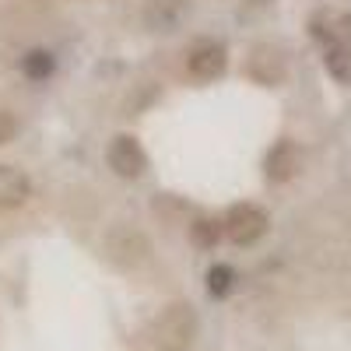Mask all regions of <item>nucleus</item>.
I'll return each mask as SVG.
<instances>
[{"mask_svg":"<svg viewBox=\"0 0 351 351\" xmlns=\"http://www.w3.org/2000/svg\"><path fill=\"white\" fill-rule=\"evenodd\" d=\"M225 49L215 46V43H204L190 53V74L197 81H215L218 74H225Z\"/></svg>","mask_w":351,"mask_h":351,"instance_id":"0eeeda50","label":"nucleus"},{"mask_svg":"<svg viewBox=\"0 0 351 351\" xmlns=\"http://www.w3.org/2000/svg\"><path fill=\"white\" fill-rule=\"evenodd\" d=\"M193 334H197V313L186 302H176L155 319L152 344L155 351H186L193 344Z\"/></svg>","mask_w":351,"mask_h":351,"instance_id":"f257e3e1","label":"nucleus"},{"mask_svg":"<svg viewBox=\"0 0 351 351\" xmlns=\"http://www.w3.org/2000/svg\"><path fill=\"white\" fill-rule=\"evenodd\" d=\"M221 228H225V236L236 246H250V243H256L263 232H267V215H263L256 204H236V208L225 215Z\"/></svg>","mask_w":351,"mask_h":351,"instance_id":"f03ea898","label":"nucleus"},{"mask_svg":"<svg viewBox=\"0 0 351 351\" xmlns=\"http://www.w3.org/2000/svg\"><path fill=\"white\" fill-rule=\"evenodd\" d=\"M32 193L28 176L14 165H0V208H21Z\"/></svg>","mask_w":351,"mask_h":351,"instance_id":"1a4fd4ad","label":"nucleus"},{"mask_svg":"<svg viewBox=\"0 0 351 351\" xmlns=\"http://www.w3.org/2000/svg\"><path fill=\"white\" fill-rule=\"evenodd\" d=\"M250 74L260 84H278L285 77V56L274 46H256L250 56Z\"/></svg>","mask_w":351,"mask_h":351,"instance_id":"6e6552de","label":"nucleus"},{"mask_svg":"<svg viewBox=\"0 0 351 351\" xmlns=\"http://www.w3.org/2000/svg\"><path fill=\"white\" fill-rule=\"evenodd\" d=\"M21 71L28 74V77H49L53 74V56L46 53V49H36V53H28L25 60H21Z\"/></svg>","mask_w":351,"mask_h":351,"instance_id":"9d476101","label":"nucleus"},{"mask_svg":"<svg viewBox=\"0 0 351 351\" xmlns=\"http://www.w3.org/2000/svg\"><path fill=\"white\" fill-rule=\"evenodd\" d=\"M208 288H211V295H225V291L232 288V267H225V263L211 267V274H208Z\"/></svg>","mask_w":351,"mask_h":351,"instance_id":"ddd939ff","label":"nucleus"},{"mask_svg":"<svg viewBox=\"0 0 351 351\" xmlns=\"http://www.w3.org/2000/svg\"><path fill=\"white\" fill-rule=\"evenodd\" d=\"M183 18H186V0H152L148 11H144V21L155 32H176Z\"/></svg>","mask_w":351,"mask_h":351,"instance_id":"423d86ee","label":"nucleus"},{"mask_svg":"<svg viewBox=\"0 0 351 351\" xmlns=\"http://www.w3.org/2000/svg\"><path fill=\"white\" fill-rule=\"evenodd\" d=\"M190 232H193V243L197 246H204V250H211V246H218V239H221V225L218 221H208V218H200L197 225H190Z\"/></svg>","mask_w":351,"mask_h":351,"instance_id":"9b49d317","label":"nucleus"},{"mask_svg":"<svg viewBox=\"0 0 351 351\" xmlns=\"http://www.w3.org/2000/svg\"><path fill=\"white\" fill-rule=\"evenodd\" d=\"M109 169L116 176H123V180H137V176L148 169V155H144V148L137 144V137H116L109 144Z\"/></svg>","mask_w":351,"mask_h":351,"instance_id":"7ed1b4c3","label":"nucleus"},{"mask_svg":"<svg viewBox=\"0 0 351 351\" xmlns=\"http://www.w3.org/2000/svg\"><path fill=\"white\" fill-rule=\"evenodd\" d=\"M299 148L291 141H278L274 148H271V155H267V180L271 183H285V180H291V176L299 172Z\"/></svg>","mask_w":351,"mask_h":351,"instance_id":"39448f33","label":"nucleus"},{"mask_svg":"<svg viewBox=\"0 0 351 351\" xmlns=\"http://www.w3.org/2000/svg\"><path fill=\"white\" fill-rule=\"evenodd\" d=\"M327 67L334 71V77H337V81H348V77H351V64H348V53H344L341 46H330V53H327Z\"/></svg>","mask_w":351,"mask_h":351,"instance_id":"f8f14e48","label":"nucleus"},{"mask_svg":"<svg viewBox=\"0 0 351 351\" xmlns=\"http://www.w3.org/2000/svg\"><path fill=\"white\" fill-rule=\"evenodd\" d=\"M14 130H18L14 116H11V112H0V144H8V141L14 137Z\"/></svg>","mask_w":351,"mask_h":351,"instance_id":"4468645a","label":"nucleus"},{"mask_svg":"<svg viewBox=\"0 0 351 351\" xmlns=\"http://www.w3.org/2000/svg\"><path fill=\"white\" fill-rule=\"evenodd\" d=\"M109 253H112V260H120V263H144L148 260V253H152V246H148V239L141 236V232H134V228H112L109 232Z\"/></svg>","mask_w":351,"mask_h":351,"instance_id":"20e7f679","label":"nucleus"}]
</instances>
